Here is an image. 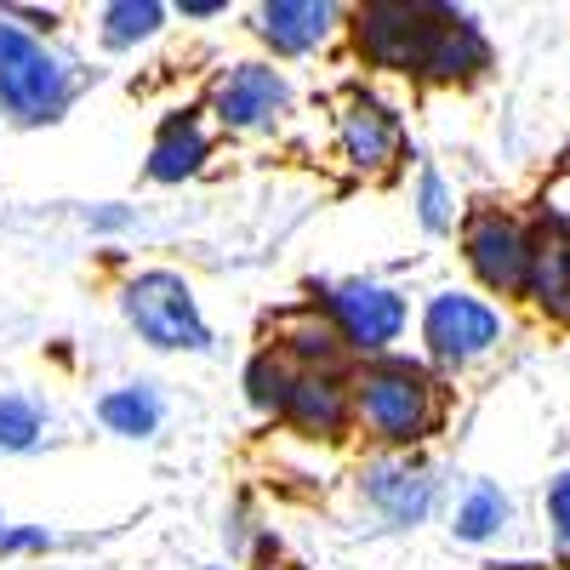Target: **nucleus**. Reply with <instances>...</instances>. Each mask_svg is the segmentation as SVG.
<instances>
[{
    "mask_svg": "<svg viewBox=\"0 0 570 570\" xmlns=\"http://www.w3.org/2000/svg\"><path fill=\"white\" fill-rule=\"evenodd\" d=\"M348 400H354V428L383 451H411L428 434H440L445 422V394L434 371L405 354L360 360L348 371Z\"/></svg>",
    "mask_w": 570,
    "mask_h": 570,
    "instance_id": "f03ea898",
    "label": "nucleus"
},
{
    "mask_svg": "<svg viewBox=\"0 0 570 570\" xmlns=\"http://www.w3.org/2000/svg\"><path fill=\"white\" fill-rule=\"evenodd\" d=\"M166 18H171V7H160V0H109L98 12V40L109 52H131V46L155 40L166 29Z\"/></svg>",
    "mask_w": 570,
    "mask_h": 570,
    "instance_id": "f3484780",
    "label": "nucleus"
},
{
    "mask_svg": "<svg viewBox=\"0 0 570 570\" xmlns=\"http://www.w3.org/2000/svg\"><path fill=\"white\" fill-rule=\"evenodd\" d=\"M292 383H297V365L274 354V348H257L252 365H246V400L257 416H279L285 400H292Z\"/></svg>",
    "mask_w": 570,
    "mask_h": 570,
    "instance_id": "a211bd4d",
    "label": "nucleus"
},
{
    "mask_svg": "<svg viewBox=\"0 0 570 570\" xmlns=\"http://www.w3.org/2000/svg\"><path fill=\"white\" fill-rule=\"evenodd\" d=\"M416 223L428 228V234H445L451 223H456V206H451V188H445V177L428 166L422 177H416Z\"/></svg>",
    "mask_w": 570,
    "mask_h": 570,
    "instance_id": "412c9836",
    "label": "nucleus"
},
{
    "mask_svg": "<svg viewBox=\"0 0 570 570\" xmlns=\"http://www.w3.org/2000/svg\"><path fill=\"white\" fill-rule=\"evenodd\" d=\"M75 63L58 58L12 12H0V115L12 126H52L75 104Z\"/></svg>",
    "mask_w": 570,
    "mask_h": 570,
    "instance_id": "7ed1b4c3",
    "label": "nucleus"
},
{
    "mask_svg": "<svg viewBox=\"0 0 570 570\" xmlns=\"http://www.w3.org/2000/svg\"><path fill=\"white\" fill-rule=\"evenodd\" d=\"M279 422L303 440L337 445L354 434V400H348V371H297L292 400H285Z\"/></svg>",
    "mask_w": 570,
    "mask_h": 570,
    "instance_id": "9b49d317",
    "label": "nucleus"
},
{
    "mask_svg": "<svg viewBox=\"0 0 570 570\" xmlns=\"http://www.w3.org/2000/svg\"><path fill=\"white\" fill-rule=\"evenodd\" d=\"M120 314L160 354H206L212 348V325L200 314L195 285L171 268H142V274L120 279Z\"/></svg>",
    "mask_w": 570,
    "mask_h": 570,
    "instance_id": "39448f33",
    "label": "nucleus"
},
{
    "mask_svg": "<svg viewBox=\"0 0 570 570\" xmlns=\"http://www.w3.org/2000/svg\"><path fill=\"white\" fill-rule=\"evenodd\" d=\"M0 531H7V513H0Z\"/></svg>",
    "mask_w": 570,
    "mask_h": 570,
    "instance_id": "bb28decb",
    "label": "nucleus"
},
{
    "mask_svg": "<svg viewBox=\"0 0 570 570\" xmlns=\"http://www.w3.org/2000/svg\"><path fill=\"white\" fill-rule=\"evenodd\" d=\"M348 35L371 69L411 75L422 86H456L491 69L485 29L434 0H365L348 12Z\"/></svg>",
    "mask_w": 570,
    "mask_h": 570,
    "instance_id": "f257e3e1",
    "label": "nucleus"
},
{
    "mask_svg": "<svg viewBox=\"0 0 570 570\" xmlns=\"http://www.w3.org/2000/svg\"><path fill=\"white\" fill-rule=\"evenodd\" d=\"M343 12L331 0H263L257 7V35L274 58H308L337 35Z\"/></svg>",
    "mask_w": 570,
    "mask_h": 570,
    "instance_id": "f8f14e48",
    "label": "nucleus"
},
{
    "mask_svg": "<svg viewBox=\"0 0 570 570\" xmlns=\"http://www.w3.org/2000/svg\"><path fill=\"white\" fill-rule=\"evenodd\" d=\"M462 257L473 268V279L497 297H525V268H531V228L497 212V206H480L468 223H462Z\"/></svg>",
    "mask_w": 570,
    "mask_h": 570,
    "instance_id": "6e6552de",
    "label": "nucleus"
},
{
    "mask_svg": "<svg viewBox=\"0 0 570 570\" xmlns=\"http://www.w3.org/2000/svg\"><path fill=\"white\" fill-rule=\"evenodd\" d=\"M98 422L120 440H155L160 422H166V400L149 383H126V389H109L98 400Z\"/></svg>",
    "mask_w": 570,
    "mask_h": 570,
    "instance_id": "dca6fc26",
    "label": "nucleus"
},
{
    "mask_svg": "<svg viewBox=\"0 0 570 570\" xmlns=\"http://www.w3.org/2000/svg\"><path fill=\"white\" fill-rule=\"evenodd\" d=\"M274 354H285L297 371H343V343L337 331L325 325V314L314 303H297L274 320Z\"/></svg>",
    "mask_w": 570,
    "mask_h": 570,
    "instance_id": "2eb2a0df",
    "label": "nucleus"
},
{
    "mask_svg": "<svg viewBox=\"0 0 570 570\" xmlns=\"http://www.w3.org/2000/svg\"><path fill=\"white\" fill-rule=\"evenodd\" d=\"M360 497L389 519V525H422L434 508V468L411 451H383L360 468Z\"/></svg>",
    "mask_w": 570,
    "mask_h": 570,
    "instance_id": "9d476101",
    "label": "nucleus"
},
{
    "mask_svg": "<svg viewBox=\"0 0 570 570\" xmlns=\"http://www.w3.org/2000/svg\"><path fill=\"white\" fill-rule=\"evenodd\" d=\"M206 160H212V131H206L200 109H177V115L160 120L142 171H149V183H183V177H195Z\"/></svg>",
    "mask_w": 570,
    "mask_h": 570,
    "instance_id": "4468645a",
    "label": "nucleus"
},
{
    "mask_svg": "<svg viewBox=\"0 0 570 570\" xmlns=\"http://www.w3.org/2000/svg\"><path fill=\"white\" fill-rule=\"evenodd\" d=\"M285 109H292V80L263 58L217 69V80L206 91V115L223 131H240V137L246 131H274L285 120Z\"/></svg>",
    "mask_w": 570,
    "mask_h": 570,
    "instance_id": "0eeeda50",
    "label": "nucleus"
},
{
    "mask_svg": "<svg viewBox=\"0 0 570 570\" xmlns=\"http://www.w3.org/2000/svg\"><path fill=\"white\" fill-rule=\"evenodd\" d=\"M308 292H314L308 303L325 314V325L337 331L343 354H354V360H383L405 337L411 308L383 279H365V274H354V279H314Z\"/></svg>",
    "mask_w": 570,
    "mask_h": 570,
    "instance_id": "20e7f679",
    "label": "nucleus"
},
{
    "mask_svg": "<svg viewBox=\"0 0 570 570\" xmlns=\"http://www.w3.org/2000/svg\"><path fill=\"white\" fill-rule=\"evenodd\" d=\"M171 12L188 18V23H200V18H223V12H228V0H177Z\"/></svg>",
    "mask_w": 570,
    "mask_h": 570,
    "instance_id": "b1692460",
    "label": "nucleus"
},
{
    "mask_svg": "<svg viewBox=\"0 0 570 570\" xmlns=\"http://www.w3.org/2000/svg\"><path fill=\"white\" fill-rule=\"evenodd\" d=\"M337 155H343V166L360 171V177L394 171V160L405 155V126H400V115H394L383 98H371V91H354V98L337 109Z\"/></svg>",
    "mask_w": 570,
    "mask_h": 570,
    "instance_id": "1a4fd4ad",
    "label": "nucleus"
},
{
    "mask_svg": "<svg viewBox=\"0 0 570 570\" xmlns=\"http://www.w3.org/2000/svg\"><path fill=\"white\" fill-rule=\"evenodd\" d=\"M548 525H553L559 548L570 553V473H559V480L548 485Z\"/></svg>",
    "mask_w": 570,
    "mask_h": 570,
    "instance_id": "4be33fe9",
    "label": "nucleus"
},
{
    "mask_svg": "<svg viewBox=\"0 0 570 570\" xmlns=\"http://www.w3.org/2000/svg\"><path fill=\"white\" fill-rule=\"evenodd\" d=\"M40 548H52V531H40V525H7L0 531V553H40Z\"/></svg>",
    "mask_w": 570,
    "mask_h": 570,
    "instance_id": "5701e85b",
    "label": "nucleus"
},
{
    "mask_svg": "<svg viewBox=\"0 0 570 570\" xmlns=\"http://www.w3.org/2000/svg\"><path fill=\"white\" fill-rule=\"evenodd\" d=\"M508 513H513V502H508V491L502 485H473L468 497H462V508H456V542H491L502 525H508Z\"/></svg>",
    "mask_w": 570,
    "mask_h": 570,
    "instance_id": "6ab92c4d",
    "label": "nucleus"
},
{
    "mask_svg": "<svg viewBox=\"0 0 570 570\" xmlns=\"http://www.w3.org/2000/svg\"><path fill=\"white\" fill-rule=\"evenodd\" d=\"M46 434V411L23 394H0V451H35Z\"/></svg>",
    "mask_w": 570,
    "mask_h": 570,
    "instance_id": "aec40b11",
    "label": "nucleus"
},
{
    "mask_svg": "<svg viewBox=\"0 0 570 570\" xmlns=\"http://www.w3.org/2000/svg\"><path fill=\"white\" fill-rule=\"evenodd\" d=\"M497 343H502V314L491 303L468 297V292L428 297V308H422V348H428L434 365L468 371V365H480Z\"/></svg>",
    "mask_w": 570,
    "mask_h": 570,
    "instance_id": "423d86ee",
    "label": "nucleus"
},
{
    "mask_svg": "<svg viewBox=\"0 0 570 570\" xmlns=\"http://www.w3.org/2000/svg\"><path fill=\"white\" fill-rule=\"evenodd\" d=\"M91 223H98V228H120V223H131V212L109 206V212H91Z\"/></svg>",
    "mask_w": 570,
    "mask_h": 570,
    "instance_id": "393cba45",
    "label": "nucleus"
},
{
    "mask_svg": "<svg viewBox=\"0 0 570 570\" xmlns=\"http://www.w3.org/2000/svg\"><path fill=\"white\" fill-rule=\"evenodd\" d=\"M525 297L570 325V223L564 217H548L531 228V268H525Z\"/></svg>",
    "mask_w": 570,
    "mask_h": 570,
    "instance_id": "ddd939ff",
    "label": "nucleus"
},
{
    "mask_svg": "<svg viewBox=\"0 0 570 570\" xmlns=\"http://www.w3.org/2000/svg\"><path fill=\"white\" fill-rule=\"evenodd\" d=\"M206 570H228V564H206Z\"/></svg>",
    "mask_w": 570,
    "mask_h": 570,
    "instance_id": "a878e982",
    "label": "nucleus"
}]
</instances>
